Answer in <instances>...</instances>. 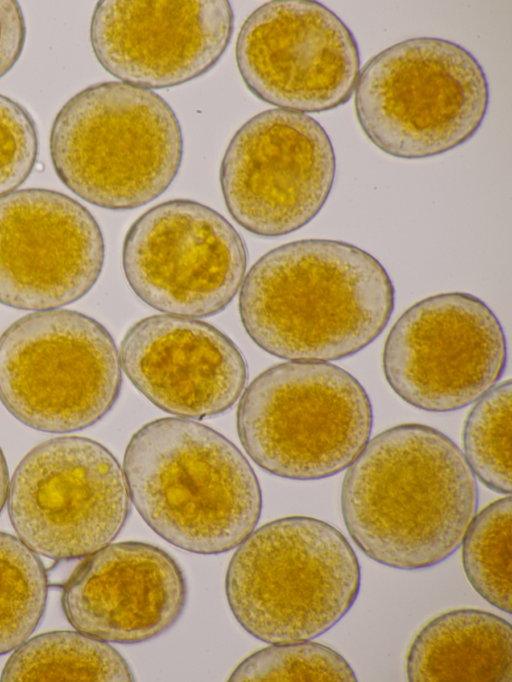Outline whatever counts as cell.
<instances>
[{"label":"cell","instance_id":"obj_26","mask_svg":"<svg viewBox=\"0 0 512 682\" xmlns=\"http://www.w3.org/2000/svg\"><path fill=\"white\" fill-rule=\"evenodd\" d=\"M9 475L5 457L0 448V514L7 502L9 492Z\"/></svg>","mask_w":512,"mask_h":682},{"label":"cell","instance_id":"obj_12","mask_svg":"<svg viewBox=\"0 0 512 682\" xmlns=\"http://www.w3.org/2000/svg\"><path fill=\"white\" fill-rule=\"evenodd\" d=\"M122 264L129 286L147 305L175 316L208 317L224 310L241 288L247 252L221 214L179 199L134 222Z\"/></svg>","mask_w":512,"mask_h":682},{"label":"cell","instance_id":"obj_14","mask_svg":"<svg viewBox=\"0 0 512 682\" xmlns=\"http://www.w3.org/2000/svg\"><path fill=\"white\" fill-rule=\"evenodd\" d=\"M100 227L60 192L23 189L0 197V303L57 309L86 295L104 264Z\"/></svg>","mask_w":512,"mask_h":682},{"label":"cell","instance_id":"obj_4","mask_svg":"<svg viewBox=\"0 0 512 682\" xmlns=\"http://www.w3.org/2000/svg\"><path fill=\"white\" fill-rule=\"evenodd\" d=\"M358 558L331 524L292 516L253 530L233 554L225 592L236 621L270 644L311 640L336 625L360 591Z\"/></svg>","mask_w":512,"mask_h":682},{"label":"cell","instance_id":"obj_9","mask_svg":"<svg viewBox=\"0 0 512 682\" xmlns=\"http://www.w3.org/2000/svg\"><path fill=\"white\" fill-rule=\"evenodd\" d=\"M123 469L102 444L79 436L46 440L20 461L7 498L17 536L56 560L87 557L110 544L130 514Z\"/></svg>","mask_w":512,"mask_h":682},{"label":"cell","instance_id":"obj_1","mask_svg":"<svg viewBox=\"0 0 512 682\" xmlns=\"http://www.w3.org/2000/svg\"><path fill=\"white\" fill-rule=\"evenodd\" d=\"M477 485L454 442L432 427L403 424L370 440L341 490L346 529L372 560L417 570L461 545L476 515Z\"/></svg>","mask_w":512,"mask_h":682},{"label":"cell","instance_id":"obj_13","mask_svg":"<svg viewBox=\"0 0 512 682\" xmlns=\"http://www.w3.org/2000/svg\"><path fill=\"white\" fill-rule=\"evenodd\" d=\"M235 57L256 97L304 114L346 103L360 73L352 32L317 1L275 0L257 8L238 33Z\"/></svg>","mask_w":512,"mask_h":682},{"label":"cell","instance_id":"obj_10","mask_svg":"<svg viewBox=\"0 0 512 682\" xmlns=\"http://www.w3.org/2000/svg\"><path fill=\"white\" fill-rule=\"evenodd\" d=\"M336 158L318 121L284 109L261 112L231 139L220 167L227 209L247 231L277 237L308 224L333 187Z\"/></svg>","mask_w":512,"mask_h":682},{"label":"cell","instance_id":"obj_22","mask_svg":"<svg viewBox=\"0 0 512 682\" xmlns=\"http://www.w3.org/2000/svg\"><path fill=\"white\" fill-rule=\"evenodd\" d=\"M510 380L489 389L470 411L463 430L465 461L473 475L491 490L510 495Z\"/></svg>","mask_w":512,"mask_h":682},{"label":"cell","instance_id":"obj_25","mask_svg":"<svg viewBox=\"0 0 512 682\" xmlns=\"http://www.w3.org/2000/svg\"><path fill=\"white\" fill-rule=\"evenodd\" d=\"M25 43V22L18 2L0 0V78L17 62Z\"/></svg>","mask_w":512,"mask_h":682},{"label":"cell","instance_id":"obj_24","mask_svg":"<svg viewBox=\"0 0 512 682\" xmlns=\"http://www.w3.org/2000/svg\"><path fill=\"white\" fill-rule=\"evenodd\" d=\"M38 136L30 114L0 94V197L14 192L30 175Z\"/></svg>","mask_w":512,"mask_h":682},{"label":"cell","instance_id":"obj_5","mask_svg":"<svg viewBox=\"0 0 512 682\" xmlns=\"http://www.w3.org/2000/svg\"><path fill=\"white\" fill-rule=\"evenodd\" d=\"M50 154L61 181L83 200L129 210L160 196L182 160L170 105L152 90L105 82L77 93L57 114Z\"/></svg>","mask_w":512,"mask_h":682},{"label":"cell","instance_id":"obj_21","mask_svg":"<svg viewBox=\"0 0 512 682\" xmlns=\"http://www.w3.org/2000/svg\"><path fill=\"white\" fill-rule=\"evenodd\" d=\"M512 499L494 501L474 516L462 540V563L475 591L511 614Z\"/></svg>","mask_w":512,"mask_h":682},{"label":"cell","instance_id":"obj_17","mask_svg":"<svg viewBox=\"0 0 512 682\" xmlns=\"http://www.w3.org/2000/svg\"><path fill=\"white\" fill-rule=\"evenodd\" d=\"M186 602L178 563L161 548L136 541L110 543L87 556L62 598L77 631L120 644L160 636L178 621Z\"/></svg>","mask_w":512,"mask_h":682},{"label":"cell","instance_id":"obj_16","mask_svg":"<svg viewBox=\"0 0 512 682\" xmlns=\"http://www.w3.org/2000/svg\"><path fill=\"white\" fill-rule=\"evenodd\" d=\"M119 359L149 401L191 420L230 409L248 377L245 359L229 337L183 316L155 315L137 322L121 342Z\"/></svg>","mask_w":512,"mask_h":682},{"label":"cell","instance_id":"obj_18","mask_svg":"<svg viewBox=\"0 0 512 682\" xmlns=\"http://www.w3.org/2000/svg\"><path fill=\"white\" fill-rule=\"evenodd\" d=\"M512 627L478 609H456L429 621L415 636L406 659L412 682H509Z\"/></svg>","mask_w":512,"mask_h":682},{"label":"cell","instance_id":"obj_6","mask_svg":"<svg viewBox=\"0 0 512 682\" xmlns=\"http://www.w3.org/2000/svg\"><path fill=\"white\" fill-rule=\"evenodd\" d=\"M354 105L363 132L381 151L402 159L428 158L475 135L488 110L489 85L464 47L418 37L388 47L365 64Z\"/></svg>","mask_w":512,"mask_h":682},{"label":"cell","instance_id":"obj_15","mask_svg":"<svg viewBox=\"0 0 512 682\" xmlns=\"http://www.w3.org/2000/svg\"><path fill=\"white\" fill-rule=\"evenodd\" d=\"M233 27L224 0H104L92 15L90 42L102 67L121 82L162 89L208 72Z\"/></svg>","mask_w":512,"mask_h":682},{"label":"cell","instance_id":"obj_11","mask_svg":"<svg viewBox=\"0 0 512 682\" xmlns=\"http://www.w3.org/2000/svg\"><path fill=\"white\" fill-rule=\"evenodd\" d=\"M503 328L493 311L464 292L437 294L407 309L391 328L383 371L393 391L426 411L463 408L501 378Z\"/></svg>","mask_w":512,"mask_h":682},{"label":"cell","instance_id":"obj_2","mask_svg":"<svg viewBox=\"0 0 512 682\" xmlns=\"http://www.w3.org/2000/svg\"><path fill=\"white\" fill-rule=\"evenodd\" d=\"M394 287L382 264L352 244L307 239L263 255L241 285L239 312L250 338L291 361L356 354L384 330Z\"/></svg>","mask_w":512,"mask_h":682},{"label":"cell","instance_id":"obj_19","mask_svg":"<svg viewBox=\"0 0 512 682\" xmlns=\"http://www.w3.org/2000/svg\"><path fill=\"white\" fill-rule=\"evenodd\" d=\"M2 681H133L119 652L80 631H53L27 639L8 659Z\"/></svg>","mask_w":512,"mask_h":682},{"label":"cell","instance_id":"obj_7","mask_svg":"<svg viewBox=\"0 0 512 682\" xmlns=\"http://www.w3.org/2000/svg\"><path fill=\"white\" fill-rule=\"evenodd\" d=\"M369 397L346 370L290 361L258 375L238 404L236 425L250 458L294 480L333 476L349 467L372 429Z\"/></svg>","mask_w":512,"mask_h":682},{"label":"cell","instance_id":"obj_20","mask_svg":"<svg viewBox=\"0 0 512 682\" xmlns=\"http://www.w3.org/2000/svg\"><path fill=\"white\" fill-rule=\"evenodd\" d=\"M48 594L46 570L33 550L0 532V655L17 649L36 629Z\"/></svg>","mask_w":512,"mask_h":682},{"label":"cell","instance_id":"obj_23","mask_svg":"<svg viewBox=\"0 0 512 682\" xmlns=\"http://www.w3.org/2000/svg\"><path fill=\"white\" fill-rule=\"evenodd\" d=\"M346 659L310 640L274 644L244 659L229 681H356Z\"/></svg>","mask_w":512,"mask_h":682},{"label":"cell","instance_id":"obj_3","mask_svg":"<svg viewBox=\"0 0 512 682\" xmlns=\"http://www.w3.org/2000/svg\"><path fill=\"white\" fill-rule=\"evenodd\" d=\"M123 473L141 518L184 551L227 552L261 515L260 484L246 457L191 419L162 418L140 428L126 447Z\"/></svg>","mask_w":512,"mask_h":682},{"label":"cell","instance_id":"obj_8","mask_svg":"<svg viewBox=\"0 0 512 682\" xmlns=\"http://www.w3.org/2000/svg\"><path fill=\"white\" fill-rule=\"evenodd\" d=\"M121 385L113 338L85 314L38 311L0 338V400L33 429L69 433L90 427L112 409Z\"/></svg>","mask_w":512,"mask_h":682}]
</instances>
